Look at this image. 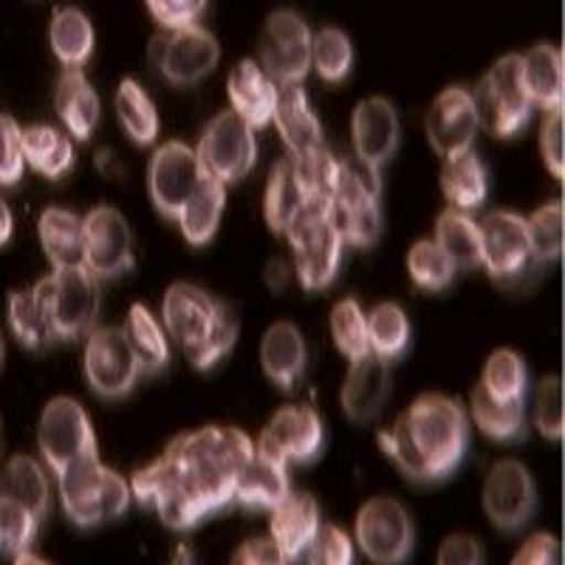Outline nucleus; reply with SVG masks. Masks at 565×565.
<instances>
[{
  "mask_svg": "<svg viewBox=\"0 0 565 565\" xmlns=\"http://www.w3.org/2000/svg\"><path fill=\"white\" fill-rule=\"evenodd\" d=\"M255 441L238 427H201L181 433L148 467L136 469L130 492L139 507L156 509L161 523L190 532L232 503L241 469Z\"/></svg>",
  "mask_w": 565,
  "mask_h": 565,
  "instance_id": "1",
  "label": "nucleus"
},
{
  "mask_svg": "<svg viewBox=\"0 0 565 565\" xmlns=\"http://www.w3.org/2000/svg\"><path fill=\"white\" fill-rule=\"evenodd\" d=\"M380 444L413 483H438L467 456L469 416L458 398L427 393L380 433Z\"/></svg>",
  "mask_w": 565,
  "mask_h": 565,
  "instance_id": "2",
  "label": "nucleus"
},
{
  "mask_svg": "<svg viewBox=\"0 0 565 565\" xmlns=\"http://www.w3.org/2000/svg\"><path fill=\"white\" fill-rule=\"evenodd\" d=\"M161 322L195 371L218 365L238 342V317L193 282H175L161 300Z\"/></svg>",
  "mask_w": 565,
  "mask_h": 565,
  "instance_id": "3",
  "label": "nucleus"
},
{
  "mask_svg": "<svg viewBox=\"0 0 565 565\" xmlns=\"http://www.w3.org/2000/svg\"><path fill=\"white\" fill-rule=\"evenodd\" d=\"M57 489L65 518L79 529L116 521L130 507V483L105 467L99 452L65 463L57 472Z\"/></svg>",
  "mask_w": 565,
  "mask_h": 565,
  "instance_id": "4",
  "label": "nucleus"
},
{
  "mask_svg": "<svg viewBox=\"0 0 565 565\" xmlns=\"http://www.w3.org/2000/svg\"><path fill=\"white\" fill-rule=\"evenodd\" d=\"M476 108L481 128H487L494 139H512L521 134L532 119V99L523 85L521 54H507L483 74L478 83Z\"/></svg>",
  "mask_w": 565,
  "mask_h": 565,
  "instance_id": "5",
  "label": "nucleus"
},
{
  "mask_svg": "<svg viewBox=\"0 0 565 565\" xmlns=\"http://www.w3.org/2000/svg\"><path fill=\"white\" fill-rule=\"evenodd\" d=\"M286 238L295 255L297 280L306 291H322L340 275L342 235L328 212L302 210L300 218L289 226Z\"/></svg>",
  "mask_w": 565,
  "mask_h": 565,
  "instance_id": "6",
  "label": "nucleus"
},
{
  "mask_svg": "<svg viewBox=\"0 0 565 565\" xmlns=\"http://www.w3.org/2000/svg\"><path fill=\"white\" fill-rule=\"evenodd\" d=\"M148 57L164 83L186 88L215 71L221 60V45L215 34L201 29L199 23H190V26L164 29L161 34H156Z\"/></svg>",
  "mask_w": 565,
  "mask_h": 565,
  "instance_id": "7",
  "label": "nucleus"
},
{
  "mask_svg": "<svg viewBox=\"0 0 565 565\" xmlns=\"http://www.w3.org/2000/svg\"><path fill=\"white\" fill-rule=\"evenodd\" d=\"M103 309L99 277L85 266L54 269L49 275V315L57 342H77L97 328Z\"/></svg>",
  "mask_w": 565,
  "mask_h": 565,
  "instance_id": "8",
  "label": "nucleus"
},
{
  "mask_svg": "<svg viewBox=\"0 0 565 565\" xmlns=\"http://www.w3.org/2000/svg\"><path fill=\"white\" fill-rule=\"evenodd\" d=\"M311 38L315 34L309 23L297 12L291 9L271 12L257 38L260 68L277 85H300L311 71Z\"/></svg>",
  "mask_w": 565,
  "mask_h": 565,
  "instance_id": "9",
  "label": "nucleus"
},
{
  "mask_svg": "<svg viewBox=\"0 0 565 565\" xmlns=\"http://www.w3.org/2000/svg\"><path fill=\"white\" fill-rule=\"evenodd\" d=\"M195 156L206 175L224 181V184H235L255 170V128H249L232 108L221 110L201 134Z\"/></svg>",
  "mask_w": 565,
  "mask_h": 565,
  "instance_id": "10",
  "label": "nucleus"
},
{
  "mask_svg": "<svg viewBox=\"0 0 565 565\" xmlns=\"http://www.w3.org/2000/svg\"><path fill=\"white\" fill-rule=\"evenodd\" d=\"M356 546L371 563L398 565L405 563L416 546V529L411 514L393 498H371L353 523Z\"/></svg>",
  "mask_w": 565,
  "mask_h": 565,
  "instance_id": "11",
  "label": "nucleus"
},
{
  "mask_svg": "<svg viewBox=\"0 0 565 565\" xmlns=\"http://www.w3.org/2000/svg\"><path fill=\"white\" fill-rule=\"evenodd\" d=\"M38 447L54 476L65 463L85 456H97V433L90 427L85 407L68 396L52 398L40 416Z\"/></svg>",
  "mask_w": 565,
  "mask_h": 565,
  "instance_id": "12",
  "label": "nucleus"
},
{
  "mask_svg": "<svg viewBox=\"0 0 565 565\" xmlns=\"http://www.w3.org/2000/svg\"><path fill=\"white\" fill-rule=\"evenodd\" d=\"M483 512L498 532H521L537 512V487L521 461L503 458L489 469L483 483Z\"/></svg>",
  "mask_w": 565,
  "mask_h": 565,
  "instance_id": "13",
  "label": "nucleus"
},
{
  "mask_svg": "<svg viewBox=\"0 0 565 565\" xmlns=\"http://www.w3.org/2000/svg\"><path fill=\"white\" fill-rule=\"evenodd\" d=\"M83 367L88 387L103 398H125L141 376L139 362L119 328H94L85 337Z\"/></svg>",
  "mask_w": 565,
  "mask_h": 565,
  "instance_id": "14",
  "label": "nucleus"
},
{
  "mask_svg": "<svg viewBox=\"0 0 565 565\" xmlns=\"http://www.w3.org/2000/svg\"><path fill=\"white\" fill-rule=\"evenodd\" d=\"M201 175H204V170H201L195 148H190L184 141H168V145L156 148L153 156H150V201H153V206L164 218L175 221L184 201L199 186Z\"/></svg>",
  "mask_w": 565,
  "mask_h": 565,
  "instance_id": "15",
  "label": "nucleus"
},
{
  "mask_svg": "<svg viewBox=\"0 0 565 565\" xmlns=\"http://www.w3.org/2000/svg\"><path fill=\"white\" fill-rule=\"evenodd\" d=\"M85 269L99 280H110L134 269V235L116 206H94L83 218Z\"/></svg>",
  "mask_w": 565,
  "mask_h": 565,
  "instance_id": "16",
  "label": "nucleus"
},
{
  "mask_svg": "<svg viewBox=\"0 0 565 565\" xmlns=\"http://www.w3.org/2000/svg\"><path fill=\"white\" fill-rule=\"evenodd\" d=\"M481 266L494 282H512L534 264L526 218L518 212H492L481 221Z\"/></svg>",
  "mask_w": 565,
  "mask_h": 565,
  "instance_id": "17",
  "label": "nucleus"
},
{
  "mask_svg": "<svg viewBox=\"0 0 565 565\" xmlns=\"http://www.w3.org/2000/svg\"><path fill=\"white\" fill-rule=\"evenodd\" d=\"M322 444H326V430L320 413L311 405H286L271 416L255 447L280 461L309 463L320 456Z\"/></svg>",
  "mask_w": 565,
  "mask_h": 565,
  "instance_id": "18",
  "label": "nucleus"
},
{
  "mask_svg": "<svg viewBox=\"0 0 565 565\" xmlns=\"http://www.w3.org/2000/svg\"><path fill=\"white\" fill-rule=\"evenodd\" d=\"M424 128H427V141H430L433 153H438L441 159L458 153V150L472 148L478 130H481L472 90L461 88V85L444 88L433 99Z\"/></svg>",
  "mask_w": 565,
  "mask_h": 565,
  "instance_id": "19",
  "label": "nucleus"
},
{
  "mask_svg": "<svg viewBox=\"0 0 565 565\" xmlns=\"http://www.w3.org/2000/svg\"><path fill=\"white\" fill-rule=\"evenodd\" d=\"M387 393H391V362L382 360L380 353L367 351L348 367L345 385L340 393L342 411L351 422L367 424L380 416Z\"/></svg>",
  "mask_w": 565,
  "mask_h": 565,
  "instance_id": "20",
  "label": "nucleus"
},
{
  "mask_svg": "<svg viewBox=\"0 0 565 565\" xmlns=\"http://www.w3.org/2000/svg\"><path fill=\"white\" fill-rule=\"evenodd\" d=\"M351 134L356 156L382 168L393 159L398 148V114L391 99L371 97L362 99L351 116Z\"/></svg>",
  "mask_w": 565,
  "mask_h": 565,
  "instance_id": "21",
  "label": "nucleus"
},
{
  "mask_svg": "<svg viewBox=\"0 0 565 565\" xmlns=\"http://www.w3.org/2000/svg\"><path fill=\"white\" fill-rule=\"evenodd\" d=\"M271 125H277L282 145L289 148L291 159H306L326 148L322 128L311 110L309 97L300 85H277V103Z\"/></svg>",
  "mask_w": 565,
  "mask_h": 565,
  "instance_id": "22",
  "label": "nucleus"
},
{
  "mask_svg": "<svg viewBox=\"0 0 565 565\" xmlns=\"http://www.w3.org/2000/svg\"><path fill=\"white\" fill-rule=\"evenodd\" d=\"M260 365L269 382L286 393H295L306 376L309 353L306 340L295 322H275L266 328L264 342H260Z\"/></svg>",
  "mask_w": 565,
  "mask_h": 565,
  "instance_id": "23",
  "label": "nucleus"
},
{
  "mask_svg": "<svg viewBox=\"0 0 565 565\" xmlns=\"http://www.w3.org/2000/svg\"><path fill=\"white\" fill-rule=\"evenodd\" d=\"M232 110L244 119L249 128L264 130L271 125L277 103V83L266 74L255 60H241L226 79Z\"/></svg>",
  "mask_w": 565,
  "mask_h": 565,
  "instance_id": "24",
  "label": "nucleus"
},
{
  "mask_svg": "<svg viewBox=\"0 0 565 565\" xmlns=\"http://www.w3.org/2000/svg\"><path fill=\"white\" fill-rule=\"evenodd\" d=\"M320 523V507L309 492H289L271 509L269 532L286 563H297L302 557Z\"/></svg>",
  "mask_w": 565,
  "mask_h": 565,
  "instance_id": "25",
  "label": "nucleus"
},
{
  "mask_svg": "<svg viewBox=\"0 0 565 565\" xmlns=\"http://www.w3.org/2000/svg\"><path fill=\"white\" fill-rule=\"evenodd\" d=\"M7 317L14 340L29 351H49L52 345H57L52 315H49V277L38 280L29 289L12 291Z\"/></svg>",
  "mask_w": 565,
  "mask_h": 565,
  "instance_id": "26",
  "label": "nucleus"
},
{
  "mask_svg": "<svg viewBox=\"0 0 565 565\" xmlns=\"http://www.w3.org/2000/svg\"><path fill=\"white\" fill-rule=\"evenodd\" d=\"M291 492L289 472H286V461L269 456V452L257 450L241 469L238 481H235V494L232 503H241L246 509H275L277 503Z\"/></svg>",
  "mask_w": 565,
  "mask_h": 565,
  "instance_id": "27",
  "label": "nucleus"
},
{
  "mask_svg": "<svg viewBox=\"0 0 565 565\" xmlns=\"http://www.w3.org/2000/svg\"><path fill=\"white\" fill-rule=\"evenodd\" d=\"M521 71L532 105L543 110H563L565 63L559 49H554L552 43H537L521 54Z\"/></svg>",
  "mask_w": 565,
  "mask_h": 565,
  "instance_id": "28",
  "label": "nucleus"
},
{
  "mask_svg": "<svg viewBox=\"0 0 565 565\" xmlns=\"http://www.w3.org/2000/svg\"><path fill=\"white\" fill-rule=\"evenodd\" d=\"M54 108L63 119L71 136L79 141H88L99 125V97L94 85L85 79L83 68H65L63 77L57 83V94H54Z\"/></svg>",
  "mask_w": 565,
  "mask_h": 565,
  "instance_id": "29",
  "label": "nucleus"
},
{
  "mask_svg": "<svg viewBox=\"0 0 565 565\" xmlns=\"http://www.w3.org/2000/svg\"><path fill=\"white\" fill-rule=\"evenodd\" d=\"M226 206V184L212 175H201L199 186H195L190 199L184 201L179 212L181 235L190 246H206L221 226V215Z\"/></svg>",
  "mask_w": 565,
  "mask_h": 565,
  "instance_id": "30",
  "label": "nucleus"
},
{
  "mask_svg": "<svg viewBox=\"0 0 565 565\" xmlns=\"http://www.w3.org/2000/svg\"><path fill=\"white\" fill-rule=\"evenodd\" d=\"M441 190L444 199L450 201L452 210L472 212L481 210L489 193V179L483 161L472 148L458 150V153L444 156L441 168Z\"/></svg>",
  "mask_w": 565,
  "mask_h": 565,
  "instance_id": "31",
  "label": "nucleus"
},
{
  "mask_svg": "<svg viewBox=\"0 0 565 565\" xmlns=\"http://www.w3.org/2000/svg\"><path fill=\"white\" fill-rule=\"evenodd\" d=\"M40 244L45 257L52 260L54 269H71V266H85V230L83 221L68 210L49 206L40 215Z\"/></svg>",
  "mask_w": 565,
  "mask_h": 565,
  "instance_id": "32",
  "label": "nucleus"
},
{
  "mask_svg": "<svg viewBox=\"0 0 565 565\" xmlns=\"http://www.w3.org/2000/svg\"><path fill=\"white\" fill-rule=\"evenodd\" d=\"M469 413L481 433H487L494 441H518L526 433V398H494L481 382L472 387Z\"/></svg>",
  "mask_w": 565,
  "mask_h": 565,
  "instance_id": "33",
  "label": "nucleus"
},
{
  "mask_svg": "<svg viewBox=\"0 0 565 565\" xmlns=\"http://www.w3.org/2000/svg\"><path fill=\"white\" fill-rule=\"evenodd\" d=\"M20 145H23V159L29 168L52 181L65 179L77 161L74 141L52 125H32V128L20 130Z\"/></svg>",
  "mask_w": 565,
  "mask_h": 565,
  "instance_id": "34",
  "label": "nucleus"
},
{
  "mask_svg": "<svg viewBox=\"0 0 565 565\" xmlns=\"http://www.w3.org/2000/svg\"><path fill=\"white\" fill-rule=\"evenodd\" d=\"M306 210V193H302L300 179H297L295 161L286 153L275 164L269 175V184H266V199H264V215L266 224L275 235H286L289 226Z\"/></svg>",
  "mask_w": 565,
  "mask_h": 565,
  "instance_id": "35",
  "label": "nucleus"
},
{
  "mask_svg": "<svg viewBox=\"0 0 565 565\" xmlns=\"http://www.w3.org/2000/svg\"><path fill=\"white\" fill-rule=\"evenodd\" d=\"M0 498L23 503L32 509L40 521H45V514L52 509V483L40 461L32 456H12L0 472Z\"/></svg>",
  "mask_w": 565,
  "mask_h": 565,
  "instance_id": "36",
  "label": "nucleus"
},
{
  "mask_svg": "<svg viewBox=\"0 0 565 565\" xmlns=\"http://www.w3.org/2000/svg\"><path fill=\"white\" fill-rule=\"evenodd\" d=\"M49 43H52L54 57L63 63V68H83L94 54V45H97L88 14L77 7L57 9L52 26H49Z\"/></svg>",
  "mask_w": 565,
  "mask_h": 565,
  "instance_id": "37",
  "label": "nucleus"
},
{
  "mask_svg": "<svg viewBox=\"0 0 565 565\" xmlns=\"http://www.w3.org/2000/svg\"><path fill=\"white\" fill-rule=\"evenodd\" d=\"M122 334L128 340L130 351H134L136 362H139L141 373H161L170 365L168 334H164V326H159V320L150 315L148 306L134 302Z\"/></svg>",
  "mask_w": 565,
  "mask_h": 565,
  "instance_id": "38",
  "label": "nucleus"
},
{
  "mask_svg": "<svg viewBox=\"0 0 565 565\" xmlns=\"http://www.w3.org/2000/svg\"><path fill=\"white\" fill-rule=\"evenodd\" d=\"M436 244L458 269L481 266V226L461 210H444L436 221Z\"/></svg>",
  "mask_w": 565,
  "mask_h": 565,
  "instance_id": "39",
  "label": "nucleus"
},
{
  "mask_svg": "<svg viewBox=\"0 0 565 565\" xmlns=\"http://www.w3.org/2000/svg\"><path fill=\"white\" fill-rule=\"evenodd\" d=\"M114 105L119 125L130 136V141L153 145L156 136H159V114H156V105L150 103L148 90L141 88L136 79H122L116 88Z\"/></svg>",
  "mask_w": 565,
  "mask_h": 565,
  "instance_id": "40",
  "label": "nucleus"
},
{
  "mask_svg": "<svg viewBox=\"0 0 565 565\" xmlns=\"http://www.w3.org/2000/svg\"><path fill=\"white\" fill-rule=\"evenodd\" d=\"M367 326V345L373 353H380L382 360L393 362L411 345V320L398 302H382L365 317Z\"/></svg>",
  "mask_w": 565,
  "mask_h": 565,
  "instance_id": "41",
  "label": "nucleus"
},
{
  "mask_svg": "<svg viewBox=\"0 0 565 565\" xmlns=\"http://www.w3.org/2000/svg\"><path fill=\"white\" fill-rule=\"evenodd\" d=\"M407 271L416 289L422 291H444L456 280L458 266L452 264L450 255L436 244V241H418L407 252Z\"/></svg>",
  "mask_w": 565,
  "mask_h": 565,
  "instance_id": "42",
  "label": "nucleus"
},
{
  "mask_svg": "<svg viewBox=\"0 0 565 565\" xmlns=\"http://www.w3.org/2000/svg\"><path fill=\"white\" fill-rule=\"evenodd\" d=\"M481 385L494 398H526L529 367L518 351L498 348L487 360L481 373Z\"/></svg>",
  "mask_w": 565,
  "mask_h": 565,
  "instance_id": "43",
  "label": "nucleus"
},
{
  "mask_svg": "<svg viewBox=\"0 0 565 565\" xmlns=\"http://www.w3.org/2000/svg\"><path fill=\"white\" fill-rule=\"evenodd\" d=\"M311 65L326 83H342L353 68V45L337 26H326L311 38Z\"/></svg>",
  "mask_w": 565,
  "mask_h": 565,
  "instance_id": "44",
  "label": "nucleus"
},
{
  "mask_svg": "<svg viewBox=\"0 0 565 565\" xmlns=\"http://www.w3.org/2000/svg\"><path fill=\"white\" fill-rule=\"evenodd\" d=\"M337 230L342 235V244L367 249L380 241L382 232V210L376 201H356V204H334L331 212Z\"/></svg>",
  "mask_w": 565,
  "mask_h": 565,
  "instance_id": "45",
  "label": "nucleus"
},
{
  "mask_svg": "<svg viewBox=\"0 0 565 565\" xmlns=\"http://www.w3.org/2000/svg\"><path fill=\"white\" fill-rule=\"evenodd\" d=\"M563 201L543 204L532 218H526L529 244H532L534 260L540 264H557L563 257V232H565Z\"/></svg>",
  "mask_w": 565,
  "mask_h": 565,
  "instance_id": "46",
  "label": "nucleus"
},
{
  "mask_svg": "<svg viewBox=\"0 0 565 565\" xmlns=\"http://www.w3.org/2000/svg\"><path fill=\"white\" fill-rule=\"evenodd\" d=\"M40 518L23 503L0 498V557H18L38 540Z\"/></svg>",
  "mask_w": 565,
  "mask_h": 565,
  "instance_id": "47",
  "label": "nucleus"
},
{
  "mask_svg": "<svg viewBox=\"0 0 565 565\" xmlns=\"http://www.w3.org/2000/svg\"><path fill=\"white\" fill-rule=\"evenodd\" d=\"M382 193L380 168L371 161L353 156L337 164V195L334 204H356V201H376Z\"/></svg>",
  "mask_w": 565,
  "mask_h": 565,
  "instance_id": "48",
  "label": "nucleus"
},
{
  "mask_svg": "<svg viewBox=\"0 0 565 565\" xmlns=\"http://www.w3.org/2000/svg\"><path fill=\"white\" fill-rule=\"evenodd\" d=\"M331 337H334L337 348L345 356L348 362L360 360L371 351L367 345V326H365V315H362L360 302L356 300H340L331 311Z\"/></svg>",
  "mask_w": 565,
  "mask_h": 565,
  "instance_id": "49",
  "label": "nucleus"
},
{
  "mask_svg": "<svg viewBox=\"0 0 565 565\" xmlns=\"http://www.w3.org/2000/svg\"><path fill=\"white\" fill-rule=\"evenodd\" d=\"M534 427L548 441H563L565 418H563V380L546 376L534 391Z\"/></svg>",
  "mask_w": 565,
  "mask_h": 565,
  "instance_id": "50",
  "label": "nucleus"
},
{
  "mask_svg": "<svg viewBox=\"0 0 565 565\" xmlns=\"http://www.w3.org/2000/svg\"><path fill=\"white\" fill-rule=\"evenodd\" d=\"M311 565H351L353 563V543L340 526L320 523L311 543L306 546L302 557Z\"/></svg>",
  "mask_w": 565,
  "mask_h": 565,
  "instance_id": "51",
  "label": "nucleus"
},
{
  "mask_svg": "<svg viewBox=\"0 0 565 565\" xmlns=\"http://www.w3.org/2000/svg\"><path fill=\"white\" fill-rule=\"evenodd\" d=\"M26 159L20 145V125L12 116L0 114V186H14L23 179Z\"/></svg>",
  "mask_w": 565,
  "mask_h": 565,
  "instance_id": "52",
  "label": "nucleus"
},
{
  "mask_svg": "<svg viewBox=\"0 0 565 565\" xmlns=\"http://www.w3.org/2000/svg\"><path fill=\"white\" fill-rule=\"evenodd\" d=\"M540 153L548 173L557 181L565 179V116L563 110H546V122L540 128Z\"/></svg>",
  "mask_w": 565,
  "mask_h": 565,
  "instance_id": "53",
  "label": "nucleus"
},
{
  "mask_svg": "<svg viewBox=\"0 0 565 565\" xmlns=\"http://www.w3.org/2000/svg\"><path fill=\"white\" fill-rule=\"evenodd\" d=\"M145 3L161 29H179L195 23L210 0H145Z\"/></svg>",
  "mask_w": 565,
  "mask_h": 565,
  "instance_id": "54",
  "label": "nucleus"
},
{
  "mask_svg": "<svg viewBox=\"0 0 565 565\" xmlns=\"http://www.w3.org/2000/svg\"><path fill=\"white\" fill-rule=\"evenodd\" d=\"M438 563L444 565H481L483 546L472 534H450L438 548Z\"/></svg>",
  "mask_w": 565,
  "mask_h": 565,
  "instance_id": "55",
  "label": "nucleus"
},
{
  "mask_svg": "<svg viewBox=\"0 0 565 565\" xmlns=\"http://www.w3.org/2000/svg\"><path fill=\"white\" fill-rule=\"evenodd\" d=\"M559 543L548 532H537L521 546V552L514 554V565H554L559 563Z\"/></svg>",
  "mask_w": 565,
  "mask_h": 565,
  "instance_id": "56",
  "label": "nucleus"
},
{
  "mask_svg": "<svg viewBox=\"0 0 565 565\" xmlns=\"http://www.w3.org/2000/svg\"><path fill=\"white\" fill-rule=\"evenodd\" d=\"M232 563L241 565H286V557L271 537H249L232 554Z\"/></svg>",
  "mask_w": 565,
  "mask_h": 565,
  "instance_id": "57",
  "label": "nucleus"
},
{
  "mask_svg": "<svg viewBox=\"0 0 565 565\" xmlns=\"http://www.w3.org/2000/svg\"><path fill=\"white\" fill-rule=\"evenodd\" d=\"M266 282H269L271 295H280L282 289H286V282H289V269L282 266V260H269V266H266Z\"/></svg>",
  "mask_w": 565,
  "mask_h": 565,
  "instance_id": "58",
  "label": "nucleus"
},
{
  "mask_svg": "<svg viewBox=\"0 0 565 565\" xmlns=\"http://www.w3.org/2000/svg\"><path fill=\"white\" fill-rule=\"evenodd\" d=\"M14 235V215L9 204L0 199V246H7Z\"/></svg>",
  "mask_w": 565,
  "mask_h": 565,
  "instance_id": "59",
  "label": "nucleus"
},
{
  "mask_svg": "<svg viewBox=\"0 0 565 565\" xmlns=\"http://www.w3.org/2000/svg\"><path fill=\"white\" fill-rule=\"evenodd\" d=\"M0 362H3V340H0Z\"/></svg>",
  "mask_w": 565,
  "mask_h": 565,
  "instance_id": "60",
  "label": "nucleus"
}]
</instances>
